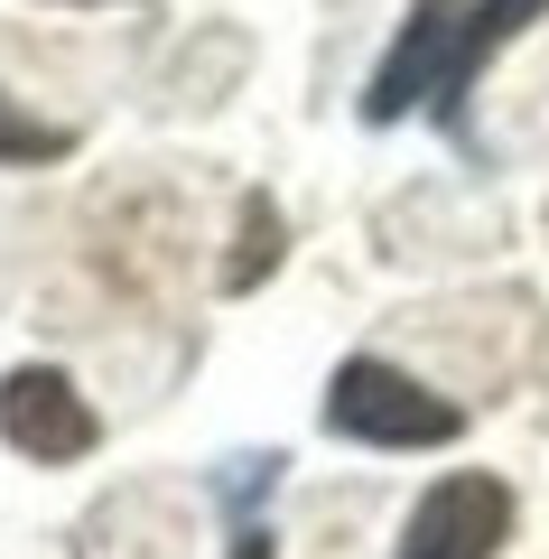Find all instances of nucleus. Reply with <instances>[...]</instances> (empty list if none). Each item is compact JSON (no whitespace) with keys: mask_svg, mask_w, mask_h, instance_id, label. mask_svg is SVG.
<instances>
[{"mask_svg":"<svg viewBox=\"0 0 549 559\" xmlns=\"http://www.w3.org/2000/svg\"><path fill=\"white\" fill-rule=\"evenodd\" d=\"M326 429L335 439H363V448H447L466 419H456V401H438L429 382H410L401 364L354 355V364H335V382H326Z\"/></svg>","mask_w":549,"mask_h":559,"instance_id":"1","label":"nucleus"},{"mask_svg":"<svg viewBox=\"0 0 549 559\" xmlns=\"http://www.w3.org/2000/svg\"><path fill=\"white\" fill-rule=\"evenodd\" d=\"M503 532H512V495L493 476H438L401 532V559H493Z\"/></svg>","mask_w":549,"mask_h":559,"instance_id":"2","label":"nucleus"},{"mask_svg":"<svg viewBox=\"0 0 549 559\" xmlns=\"http://www.w3.org/2000/svg\"><path fill=\"white\" fill-rule=\"evenodd\" d=\"M0 439L20 448V457H38V466H65V457H84L103 429H94V411H84V392L65 373L20 364V373L0 382Z\"/></svg>","mask_w":549,"mask_h":559,"instance_id":"3","label":"nucleus"},{"mask_svg":"<svg viewBox=\"0 0 549 559\" xmlns=\"http://www.w3.org/2000/svg\"><path fill=\"white\" fill-rule=\"evenodd\" d=\"M447 28H456V0H410L392 57H382L373 94H363V121H410L419 103L438 94V66H447Z\"/></svg>","mask_w":549,"mask_h":559,"instance_id":"4","label":"nucleus"},{"mask_svg":"<svg viewBox=\"0 0 549 559\" xmlns=\"http://www.w3.org/2000/svg\"><path fill=\"white\" fill-rule=\"evenodd\" d=\"M540 10H549V0H475V10H456L447 66H438V94H429V112L447 121V131H466V94H475V75H485V57H493V47H512Z\"/></svg>","mask_w":549,"mask_h":559,"instance_id":"5","label":"nucleus"},{"mask_svg":"<svg viewBox=\"0 0 549 559\" xmlns=\"http://www.w3.org/2000/svg\"><path fill=\"white\" fill-rule=\"evenodd\" d=\"M38 159H65V131L0 94V168H38Z\"/></svg>","mask_w":549,"mask_h":559,"instance_id":"6","label":"nucleus"},{"mask_svg":"<svg viewBox=\"0 0 549 559\" xmlns=\"http://www.w3.org/2000/svg\"><path fill=\"white\" fill-rule=\"evenodd\" d=\"M234 559H271V532H261V522H242V532H234Z\"/></svg>","mask_w":549,"mask_h":559,"instance_id":"7","label":"nucleus"}]
</instances>
